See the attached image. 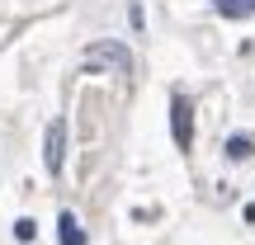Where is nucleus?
Returning a JSON list of instances; mask_svg holds the SVG:
<instances>
[{
  "label": "nucleus",
  "mask_w": 255,
  "mask_h": 245,
  "mask_svg": "<svg viewBox=\"0 0 255 245\" xmlns=\"http://www.w3.org/2000/svg\"><path fill=\"white\" fill-rule=\"evenodd\" d=\"M81 62H85V71H114V76H128V71H132V52H128L123 43H114V38L90 43Z\"/></svg>",
  "instance_id": "f257e3e1"
},
{
  "label": "nucleus",
  "mask_w": 255,
  "mask_h": 245,
  "mask_svg": "<svg viewBox=\"0 0 255 245\" xmlns=\"http://www.w3.org/2000/svg\"><path fill=\"white\" fill-rule=\"evenodd\" d=\"M170 127H175V146L189 151L194 146V104H189V94H175L170 99Z\"/></svg>",
  "instance_id": "f03ea898"
},
{
  "label": "nucleus",
  "mask_w": 255,
  "mask_h": 245,
  "mask_svg": "<svg viewBox=\"0 0 255 245\" xmlns=\"http://www.w3.org/2000/svg\"><path fill=\"white\" fill-rule=\"evenodd\" d=\"M57 241L62 245H85V231H81V222H76V212H62V217H57Z\"/></svg>",
  "instance_id": "20e7f679"
},
{
  "label": "nucleus",
  "mask_w": 255,
  "mask_h": 245,
  "mask_svg": "<svg viewBox=\"0 0 255 245\" xmlns=\"http://www.w3.org/2000/svg\"><path fill=\"white\" fill-rule=\"evenodd\" d=\"M14 236H19V245H28V241L38 236V222H33V217H19V222H14Z\"/></svg>",
  "instance_id": "0eeeda50"
},
{
  "label": "nucleus",
  "mask_w": 255,
  "mask_h": 245,
  "mask_svg": "<svg viewBox=\"0 0 255 245\" xmlns=\"http://www.w3.org/2000/svg\"><path fill=\"white\" fill-rule=\"evenodd\" d=\"M251 151H255V142H251L246 132H232L227 137V161H246Z\"/></svg>",
  "instance_id": "423d86ee"
},
{
  "label": "nucleus",
  "mask_w": 255,
  "mask_h": 245,
  "mask_svg": "<svg viewBox=\"0 0 255 245\" xmlns=\"http://www.w3.org/2000/svg\"><path fill=\"white\" fill-rule=\"evenodd\" d=\"M213 9L227 19H246V14H255V0H213Z\"/></svg>",
  "instance_id": "39448f33"
},
{
  "label": "nucleus",
  "mask_w": 255,
  "mask_h": 245,
  "mask_svg": "<svg viewBox=\"0 0 255 245\" xmlns=\"http://www.w3.org/2000/svg\"><path fill=\"white\" fill-rule=\"evenodd\" d=\"M62 161H66V123L52 118L47 132H43V165H47V174H62Z\"/></svg>",
  "instance_id": "7ed1b4c3"
}]
</instances>
